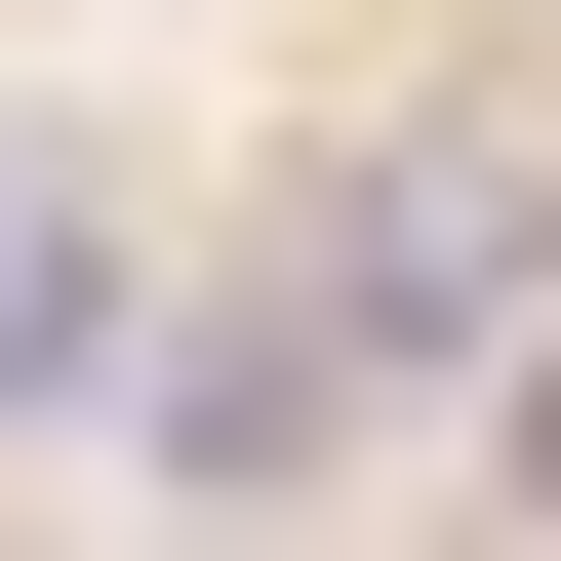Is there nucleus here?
Listing matches in <instances>:
<instances>
[{
	"label": "nucleus",
	"mask_w": 561,
	"mask_h": 561,
	"mask_svg": "<svg viewBox=\"0 0 561 561\" xmlns=\"http://www.w3.org/2000/svg\"><path fill=\"white\" fill-rule=\"evenodd\" d=\"M362 362H401V321H362V280H321V321H161V362H121V401H161V481H201V522H280V481L362 442Z\"/></svg>",
	"instance_id": "f257e3e1"
},
{
	"label": "nucleus",
	"mask_w": 561,
	"mask_h": 561,
	"mask_svg": "<svg viewBox=\"0 0 561 561\" xmlns=\"http://www.w3.org/2000/svg\"><path fill=\"white\" fill-rule=\"evenodd\" d=\"M121 362H161V321H121V201L0 161V442H41V401H121Z\"/></svg>",
	"instance_id": "f03ea898"
},
{
	"label": "nucleus",
	"mask_w": 561,
	"mask_h": 561,
	"mask_svg": "<svg viewBox=\"0 0 561 561\" xmlns=\"http://www.w3.org/2000/svg\"><path fill=\"white\" fill-rule=\"evenodd\" d=\"M522 280H561L522 161H362V321H522Z\"/></svg>",
	"instance_id": "7ed1b4c3"
},
{
	"label": "nucleus",
	"mask_w": 561,
	"mask_h": 561,
	"mask_svg": "<svg viewBox=\"0 0 561 561\" xmlns=\"http://www.w3.org/2000/svg\"><path fill=\"white\" fill-rule=\"evenodd\" d=\"M522 481H561V401H522Z\"/></svg>",
	"instance_id": "20e7f679"
}]
</instances>
